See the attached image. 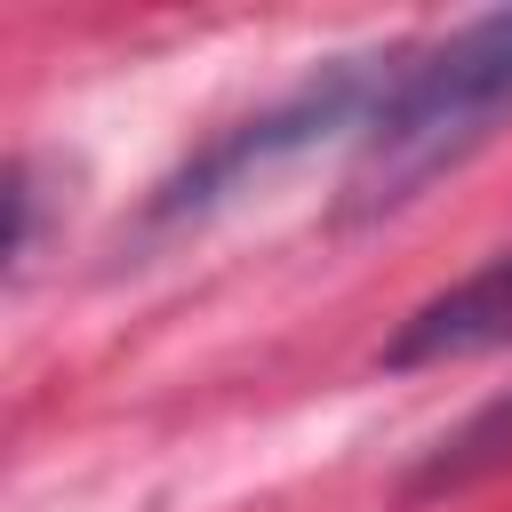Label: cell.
<instances>
[{
  "mask_svg": "<svg viewBox=\"0 0 512 512\" xmlns=\"http://www.w3.org/2000/svg\"><path fill=\"white\" fill-rule=\"evenodd\" d=\"M512 344V248L488 256L480 272L448 280L440 296H424L400 336L384 344V368L408 376V368H456V360H480V352H504Z\"/></svg>",
  "mask_w": 512,
  "mask_h": 512,
  "instance_id": "3",
  "label": "cell"
},
{
  "mask_svg": "<svg viewBox=\"0 0 512 512\" xmlns=\"http://www.w3.org/2000/svg\"><path fill=\"white\" fill-rule=\"evenodd\" d=\"M496 464H512V392L488 400L456 440H440L432 464L416 472V488H464V480H480V472H496Z\"/></svg>",
  "mask_w": 512,
  "mask_h": 512,
  "instance_id": "4",
  "label": "cell"
},
{
  "mask_svg": "<svg viewBox=\"0 0 512 512\" xmlns=\"http://www.w3.org/2000/svg\"><path fill=\"white\" fill-rule=\"evenodd\" d=\"M504 120H512V8H488V16L456 24L448 40H432L416 64L392 72L384 104L360 128L344 216L352 224L360 216H392L440 168H456L464 152H480Z\"/></svg>",
  "mask_w": 512,
  "mask_h": 512,
  "instance_id": "1",
  "label": "cell"
},
{
  "mask_svg": "<svg viewBox=\"0 0 512 512\" xmlns=\"http://www.w3.org/2000/svg\"><path fill=\"white\" fill-rule=\"evenodd\" d=\"M384 88H392V64L384 56H352V64H328L320 80H304L296 96H280L272 112H256V120H240V128H224L200 160H184L168 184H160V200H152V224H184V216H208L216 200H232L248 176H264V168H280V160H296V152H312L320 136H336V128H368V112L384 104Z\"/></svg>",
  "mask_w": 512,
  "mask_h": 512,
  "instance_id": "2",
  "label": "cell"
}]
</instances>
